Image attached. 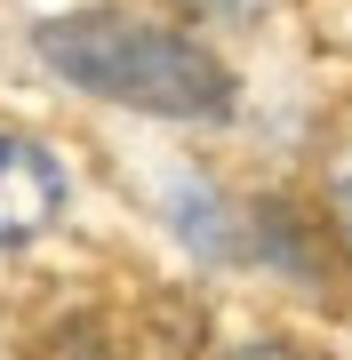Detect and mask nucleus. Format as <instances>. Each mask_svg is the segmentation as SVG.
I'll return each instance as SVG.
<instances>
[{
  "label": "nucleus",
  "instance_id": "obj_1",
  "mask_svg": "<svg viewBox=\"0 0 352 360\" xmlns=\"http://www.w3.org/2000/svg\"><path fill=\"white\" fill-rule=\"evenodd\" d=\"M40 65L65 72L89 96L136 104V112H160V120H224L233 112V72L200 40L144 25V16H120V8L48 16L40 25Z\"/></svg>",
  "mask_w": 352,
  "mask_h": 360
},
{
  "label": "nucleus",
  "instance_id": "obj_2",
  "mask_svg": "<svg viewBox=\"0 0 352 360\" xmlns=\"http://www.w3.org/2000/svg\"><path fill=\"white\" fill-rule=\"evenodd\" d=\"M56 208H65V168L32 136L0 129V248H25L32 232H48Z\"/></svg>",
  "mask_w": 352,
  "mask_h": 360
},
{
  "label": "nucleus",
  "instance_id": "obj_3",
  "mask_svg": "<svg viewBox=\"0 0 352 360\" xmlns=\"http://www.w3.org/2000/svg\"><path fill=\"white\" fill-rule=\"evenodd\" d=\"M224 360H296V352H288L280 336H256V345H233V352H224Z\"/></svg>",
  "mask_w": 352,
  "mask_h": 360
},
{
  "label": "nucleus",
  "instance_id": "obj_4",
  "mask_svg": "<svg viewBox=\"0 0 352 360\" xmlns=\"http://www.w3.org/2000/svg\"><path fill=\"white\" fill-rule=\"evenodd\" d=\"M184 8H200V16H256L264 0H184Z\"/></svg>",
  "mask_w": 352,
  "mask_h": 360
},
{
  "label": "nucleus",
  "instance_id": "obj_5",
  "mask_svg": "<svg viewBox=\"0 0 352 360\" xmlns=\"http://www.w3.org/2000/svg\"><path fill=\"white\" fill-rule=\"evenodd\" d=\"M337 224H344V232H352V160H344V168H337Z\"/></svg>",
  "mask_w": 352,
  "mask_h": 360
}]
</instances>
